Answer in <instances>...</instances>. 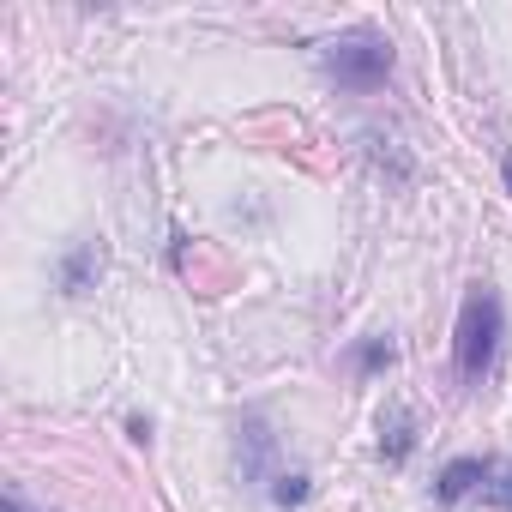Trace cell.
Returning <instances> with one entry per match:
<instances>
[{"instance_id": "1", "label": "cell", "mask_w": 512, "mask_h": 512, "mask_svg": "<svg viewBox=\"0 0 512 512\" xmlns=\"http://www.w3.org/2000/svg\"><path fill=\"white\" fill-rule=\"evenodd\" d=\"M500 338H506V308L488 284H470L464 290V308H458V380L464 386H482L500 362Z\"/></svg>"}, {"instance_id": "2", "label": "cell", "mask_w": 512, "mask_h": 512, "mask_svg": "<svg viewBox=\"0 0 512 512\" xmlns=\"http://www.w3.org/2000/svg\"><path fill=\"white\" fill-rule=\"evenodd\" d=\"M320 73L338 79L344 91H374L392 79V43L380 31H344V37L320 43Z\"/></svg>"}, {"instance_id": "3", "label": "cell", "mask_w": 512, "mask_h": 512, "mask_svg": "<svg viewBox=\"0 0 512 512\" xmlns=\"http://www.w3.org/2000/svg\"><path fill=\"white\" fill-rule=\"evenodd\" d=\"M488 476H494V464L488 458H452L446 470H440V482H434V500H464V494H482L488 488Z\"/></svg>"}, {"instance_id": "4", "label": "cell", "mask_w": 512, "mask_h": 512, "mask_svg": "<svg viewBox=\"0 0 512 512\" xmlns=\"http://www.w3.org/2000/svg\"><path fill=\"white\" fill-rule=\"evenodd\" d=\"M410 446H416V422H410V410H386V416H380V458H386V464H404Z\"/></svg>"}, {"instance_id": "5", "label": "cell", "mask_w": 512, "mask_h": 512, "mask_svg": "<svg viewBox=\"0 0 512 512\" xmlns=\"http://www.w3.org/2000/svg\"><path fill=\"white\" fill-rule=\"evenodd\" d=\"M235 434L247 440V458H241V476H247V482H260V470H266V458H272V434H266V422H260V416H247V422H241Z\"/></svg>"}, {"instance_id": "6", "label": "cell", "mask_w": 512, "mask_h": 512, "mask_svg": "<svg viewBox=\"0 0 512 512\" xmlns=\"http://www.w3.org/2000/svg\"><path fill=\"white\" fill-rule=\"evenodd\" d=\"M91 272H103V260H97V247H79L73 260L61 266V290H67V296H85V278H91Z\"/></svg>"}, {"instance_id": "7", "label": "cell", "mask_w": 512, "mask_h": 512, "mask_svg": "<svg viewBox=\"0 0 512 512\" xmlns=\"http://www.w3.org/2000/svg\"><path fill=\"white\" fill-rule=\"evenodd\" d=\"M302 500H308V476L302 470H284L278 488H272V506H302Z\"/></svg>"}, {"instance_id": "8", "label": "cell", "mask_w": 512, "mask_h": 512, "mask_svg": "<svg viewBox=\"0 0 512 512\" xmlns=\"http://www.w3.org/2000/svg\"><path fill=\"white\" fill-rule=\"evenodd\" d=\"M482 500H494V506H506V512H512V464H494V476H488Z\"/></svg>"}, {"instance_id": "9", "label": "cell", "mask_w": 512, "mask_h": 512, "mask_svg": "<svg viewBox=\"0 0 512 512\" xmlns=\"http://www.w3.org/2000/svg\"><path fill=\"white\" fill-rule=\"evenodd\" d=\"M356 368H362V374H374V368H392V344H386V338H374V344H362V356H356Z\"/></svg>"}, {"instance_id": "10", "label": "cell", "mask_w": 512, "mask_h": 512, "mask_svg": "<svg viewBox=\"0 0 512 512\" xmlns=\"http://www.w3.org/2000/svg\"><path fill=\"white\" fill-rule=\"evenodd\" d=\"M7 512H25V500H19V494H13V500H7Z\"/></svg>"}, {"instance_id": "11", "label": "cell", "mask_w": 512, "mask_h": 512, "mask_svg": "<svg viewBox=\"0 0 512 512\" xmlns=\"http://www.w3.org/2000/svg\"><path fill=\"white\" fill-rule=\"evenodd\" d=\"M506 187H512V163H506Z\"/></svg>"}]
</instances>
